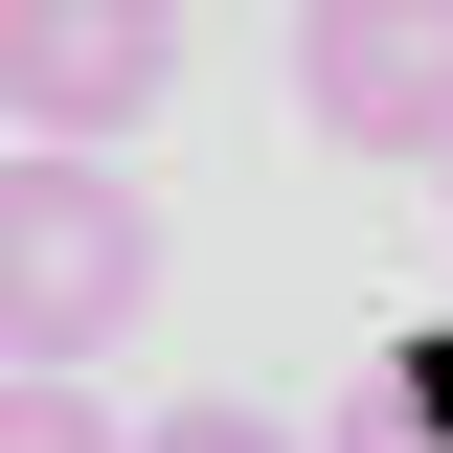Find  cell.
<instances>
[{"label":"cell","mask_w":453,"mask_h":453,"mask_svg":"<svg viewBox=\"0 0 453 453\" xmlns=\"http://www.w3.org/2000/svg\"><path fill=\"white\" fill-rule=\"evenodd\" d=\"M136 453H295V431H273V408H159Z\"/></svg>","instance_id":"5"},{"label":"cell","mask_w":453,"mask_h":453,"mask_svg":"<svg viewBox=\"0 0 453 453\" xmlns=\"http://www.w3.org/2000/svg\"><path fill=\"white\" fill-rule=\"evenodd\" d=\"M0 453H136V431H113L68 363H0Z\"/></svg>","instance_id":"4"},{"label":"cell","mask_w":453,"mask_h":453,"mask_svg":"<svg viewBox=\"0 0 453 453\" xmlns=\"http://www.w3.org/2000/svg\"><path fill=\"white\" fill-rule=\"evenodd\" d=\"M431 204H453V181H431Z\"/></svg>","instance_id":"6"},{"label":"cell","mask_w":453,"mask_h":453,"mask_svg":"<svg viewBox=\"0 0 453 453\" xmlns=\"http://www.w3.org/2000/svg\"><path fill=\"white\" fill-rule=\"evenodd\" d=\"M159 295V204L91 136H0V363H113Z\"/></svg>","instance_id":"1"},{"label":"cell","mask_w":453,"mask_h":453,"mask_svg":"<svg viewBox=\"0 0 453 453\" xmlns=\"http://www.w3.org/2000/svg\"><path fill=\"white\" fill-rule=\"evenodd\" d=\"M181 91V0H0V136H136Z\"/></svg>","instance_id":"2"},{"label":"cell","mask_w":453,"mask_h":453,"mask_svg":"<svg viewBox=\"0 0 453 453\" xmlns=\"http://www.w3.org/2000/svg\"><path fill=\"white\" fill-rule=\"evenodd\" d=\"M295 113L363 159H453V0H295Z\"/></svg>","instance_id":"3"}]
</instances>
